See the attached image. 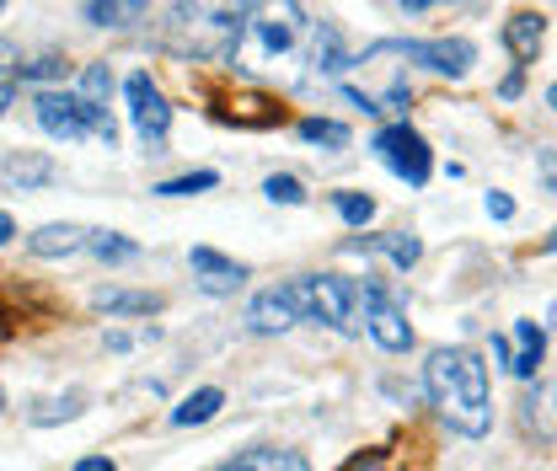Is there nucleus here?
<instances>
[{"mask_svg": "<svg viewBox=\"0 0 557 471\" xmlns=\"http://www.w3.org/2000/svg\"><path fill=\"white\" fill-rule=\"evenodd\" d=\"M311 65L322 70V75H338V70H348L354 60L344 54V38H338V27L327 22V27H317V38H311Z\"/></svg>", "mask_w": 557, "mask_h": 471, "instance_id": "nucleus-22", "label": "nucleus"}, {"mask_svg": "<svg viewBox=\"0 0 557 471\" xmlns=\"http://www.w3.org/2000/svg\"><path fill=\"white\" fill-rule=\"evenodd\" d=\"M75 471H119V467H113L108 456H81V461H75Z\"/></svg>", "mask_w": 557, "mask_h": 471, "instance_id": "nucleus-36", "label": "nucleus"}, {"mask_svg": "<svg viewBox=\"0 0 557 471\" xmlns=\"http://www.w3.org/2000/svg\"><path fill=\"white\" fill-rule=\"evenodd\" d=\"M247 27H252L263 54H289L300 27H306V11H300V0H252Z\"/></svg>", "mask_w": 557, "mask_h": 471, "instance_id": "nucleus-8", "label": "nucleus"}, {"mask_svg": "<svg viewBox=\"0 0 557 471\" xmlns=\"http://www.w3.org/2000/svg\"><path fill=\"white\" fill-rule=\"evenodd\" d=\"M333 209L344 214V225H370V220H375V199H370V194H354V188L333 194Z\"/></svg>", "mask_w": 557, "mask_h": 471, "instance_id": "nucleus-26", "label": "nucleus"}, {"mask_svg": "<svg viewBox=\"0 0 557 471\" xmlns=\"http://www.w3.org/2000/svg\"><path fill=\"white\" fill-rule=\"evenodd\" d=\"M60 177V166L44 150H5L0 156V194H38Z\"/></svg>", "mask_w": 557, "mask_h": 471, "instance_id": "nucleus-11", "label": "nucleus"}, {"mask_svg": "<svg viewBox=\"0 0 557 471\" xmlns=\"http://www.w3.org/2000/svg\"><path fill=\"white\" fill-rule=\"evenodd\" d=\"M91 306L108 311V317H156V311H161V295H139V289H97Z\"/></svg>", "mask_w": 557, "mask_h": 471, "instance_id": "nucleus-19", "label": "nucleus"}, {"mask_svg": "<svg viewBox=\"0 0 557 471\" xmlns=\"http://www.w3.org/2000/svg\"><path fill=\"white\" fill-rule=\"evenodd\" d=\"M75 412H81V397L70 392V397H54V402L33 407V423H60V418H75Z\"/></svg>", "mask_w": 557, "mask_h": 471, "instance_id": "nucleus-29", "label": "nucleus"}, {"mask_svg": "<svg viewBox=\"0 0 557 471\" xmlns=\"http://www.w3.org/2000/svg\"><path fill=\"white\" fill-rule=\"evenodd\" d=\"M493 359H498L504 370L515 364V343H509V337H504V333H493Z\"/></svg>", "mask_w": 557, "mask_h": 471, "instance_id": "nucleus-34", "label": "nucleus"}, {"mask_svg": "<svg viewBox=\"0 0 557 471\" xmlns=\"http://www.w3.org/2000/svg\"><path fill=\"white\" fill-rule=\"evenodd\" d=\"M547 108H553V113H557V80H553V91H547Z\"/></svg>", "mask_w": 557, "mask_h": 471, "instance_id": "nucleus-41", "label": "nucleus"}, {"mask_svg": "<svg viewBox=\"0 0 557 471\" xmlns=\"http://www.w3.org/2000/svg\"><path fill=\"white\" fill-rule=\"evenodd\" d=\"M542 38H547V22H542V11H515V16L504 22V49H509L520 65H531V60H536Z\"/></svg>", "mask_w": 557, "mask_h": 471, "instance_id": "nucleus-14", "label": "nucleus"}, {"mask_svg": "<svg viewBox=\"0 0 557 471\" xmlns=\"http://www.w3.org/2000/svg\"><path fill=\"white\" fill-rule=\"evenodd\" d=\"M220 177L214 172H188V177H166V183H156V194L161 199H194V194H209Z\"/></svg>", "mask_w": 557, "mask_h": 471, "instance_id": "nucleus-25", "label": "nucleus"}, {"mask_svg": "<svg viewBox=\"0 0 557 471\" xmlns=\"http://www.w3.org/2000/svg\"><path fill=\"white\" fill-rule=\"evenodd\" d=\"M124 97H129V119H135V135L150 145V156H161V145H166V129H172V102L161 97V86L135 70L129 80H124Z\"/></svg>", "mask_w": 557, "mask_h": 471, "instance_id": "nucleus-7", "label": "nucleus"}, {"mask_svg": "<svg viewBox=\"0 0 557 471\" xmlns=\"http://www.w3.org/2000/svg\"><path fill=\"white\" fill-rule=\"evenodd\" d=\"M375 467H381V450H364V456H354L344 471H375Z\"/></svg>", "mask_w": 557, "mask_h": 471, "instance_id": "nucleus-35", "label": "nucleus"}, {"mask_svg": "<svg viewBox=\"0 0 557 471\" xmlns=\"http://www.w3.org/2000/svg\"><path fill=\"white\" fill-rule=\"evenodd\" d=\"M295 135L306 139V145H327V150H348V139H354L344 124H333V119H300Z\"/></svg>", "mask_w": 557, "mask_h": 471, "instance_id": "nucleus-23", "label": "nucleus"}, {"mask_svg": "<svg viewBox=\"0 0 557 471\" xmlns=\"http://www.w3.org/2000/svg\"><path fill=\"white\" fill-rule=\"evenodd\" d=\"M236 471H311L306 467V456H295V450H274V445H258V450H242Z\"/></svg>", "mask_w": 557, "mask_h": 471, "instance_id": "nucleus-21", "label": "nucleus"}, {"mask_svg": "<svg viewBox=\"0 0 557 471\" xmlns=\"http://www.w3.org/2000/svg\"><path fill=\"white\" fill-rule=\"evenodd\" d=\"M86 236H91V231H81V225H38V231L27 236V252H33V258H70V252L86 247Z\"/></svg>", "mask_w": 557, "mask_h": 471, "instance_id": "nucleus-16", "label": "nucleus"}, {"mask_svg": "<svg viewBox=\"0 0 557 471\" xmlns=\"http://www.w3.org/2000/svg\"><path fill=\"white\" fill-rule=\"evenodd\" d=\"M381 54H403V60L434 70V75H450V80H461L467 70L478 65V44L472 38H429V44H418V38H386V44H370L364 49V60H381Z\"/></svg>", "mask_w": 557, "mask_h": 471, "instance_id": "nucleus-5", "label": "nucleus"}, {"mask_svg": "<svg viewBox=\"0 0 557 471\" xmlns=\"http://www.w3.org/2000/svg\"><path fill=\"white\" fill-rule=\"evenodd\" d=\"M0 412H5V386H0Z\"/></svg>", "mask_w": 557, "mask_h": 471, "instance_id": "nucleus-44", "label": "nucleus"}, {"mask_svg": "<svg viewBox=\"0 0 557 471\" xmlns=\"http://www.w3.org/2000/svg\"><path fill=\"white\" fill-rule=\"evenodd\" d=\"M11 102H16V86H11V80H5V75H0V119H5V113H11Z\"/></svg>", "mask_w": 557, "mask_h": 471, "instance_id": "nucleus-37", "label": "nucleus"}, {"mask_svg": "<svg viewBox=\"0 0 557 471\" xmlns=\"http://www.w3.org/2000/svg\"><path fill=\"white\" fill-rule=\"evenodd\" d=\"M27 80H54V75H65V65L60 60H33V65H16Z\"/></svg>", "mask_w": 557, "mask_h": 471, "instance_id": "nucleus-30", "label": "nucleus"}, {"mask_svg": "<svg viewBox=\"0 0 557 471\" xmlns=\"http://www.w3.org/2000/svg\"><path fill=\"white\" fill-rule=\"evenodd\" d=\"M11 236H16V225H11V214H0V247H5Z\"/></svg>", "mask_w": 557, "mask_h": 471, "instance_id": "nucleus-38", "label": "nucleus"}, {"mask_svg": "<svg viewBox=\"0 0 557 471\" xmlns=\"http://www.w3.org/2000/svg\"><path fill=\"white\" fill-rule=\"evenodd\" d=\"M344 252H375V258H392L397 269H413L423 258V241L408 231H386V236H354V241H344Z\"/></svg>", "mask_w": 557, "mask_h": 471, "instance_id": "nucleus-13", "label": "nucleus"}, {"mask_svg": "<svg viewBox=\"0 0 557 471\" xmlns=\"http://www.w3.org/2000/svg\"><path fill=\"white\" fill-rule=\"evenodd\" d=\"M247 11H252L247 0H177L161 22V38L183 60L231 65L247 33Z\"/></svg>", "mask_w": 557, "mask_h": 471, "instance_id": "nucleus-2", "label": "nucleus"}, {"mask_svg": "<svg viewBox=\"0 0 557 471\" xmlns=\"http://www.w3.org/2000/svg\"><path fill=\"white\" fill-rule=\"evenodd\" d=\"M300 295V322L333 327V333H364V278H344V273H306L295 278Z\"/></svg>", "mask_w": 557, "mask_h": 471, "instance_id": "nucleus-3", "label": "nucleus"}, {"mask_svg": "<svg viewBox=\"0 0 557 471\" xmlns=\"http://www.w3.org/2000/svg\"><path fill=\"white\" fill-rule=\"evenodd\" d=\"M220 407H225V392H220V386H199V392H188L183 402L172 407V423H177V429H199Z\"/></svg>", "mask_w": 557, "mask_h": 471, "instance_id": "nucleus-20", "label": "nucleus"}, {"mask_svg": "<svg viewBox=\"0 0 557 471\" xmlns=\"http://www.w3.org/2000/svg\"><path fill=\"white\" fill-rule=\"evenodd\" d=\"M403 5H408V11H429L434 0H403Z\"/></svg>", "mask_w": 557, "mask_h": 471, "instance_id": "nucleus-39", "label": "nucleus"}, {"mask_svg": "<svg viewBox=\"0 0 557 471\" xmlns=\"http://www.w3.org/2000/svg\"><path fill=\"white\" fill-rule=\"evenodd\" d=\"M547 322H553V327H557V300H553V311H547Z\"/></svg>", "mask_w": 557, "mask_h": 471, "instance_id": "nucleus-43", "label": "nucleus"}, {"mask_svg": "<svg viewBox=\"0 0 557 471\" xmlns=\"http://www.w3.org/2000/svg\"><path fill=\"white\" fill-rule=\"evenodd\" d=\"M364 333L375 337L386 354H408L413 348V327H408V311L381 289V278L364 273Z\"/></svg>", "mask_w": 557, "mask_h": 471, "instance_id": "nucleus-9", "label": "nucleus"}, {"mask_svg": "<svg viewBox=\"0 0 557 471\" xmlns=\"http://www.w3.org/2000/svg\"><path fill=\"white\" fill-rule=\"evenodd\" d=\"M375 156L386 161V172H397L408 188H423L429 172H434V156H429V139L408 129V124H386L375 135Z\"/></svg>", "mask_w": 557, "mask_h": 471, "instance_id": "nucleus-6", "label": "nucleus"}, {"mask_svg": "<svg viewBox=\"0 0 557 471\" xmlns=\"http://www.w3.org/2000/svg\"><path fill=\"white\" fill-rule=\"evenodd\" d=\"M86 252H97L102 263H129V258H139V247L124 241L119 231H91V236H86Z\"/></svg>", "mask_w": 557, "mask_h": 471, "instance_id": "nucleus-24", "label": "nucleus"}, {"mask_svg": "<svg viewBox=\"0 0 557 471\" xmlns=\"http://www.w3.org/2000/svg\"><path fill=\"white\" fill-rule=\"evenodd\" d=\"M487 214L493 220H515V199L509 194H487Z\"/></svg>", "mask_w": 557, "mask_h": 471, "instance_id": "nucleus-32", "label": "nucleus"}, {"mask_svg": "<svg viewBox=\"0 0 557 471\" xmlns=\"http://www.w3.org/2000/svg\"><path fill=\"white\" fill-rule=\"evenodd\" d=\"M520 86H525V70H509V75H504V86H498V97H504V102H515V97H520Z\"/></svg>", "mask_w": 557, "mask_h": 471, "instance_id": "nucleus-33", "label": "nucleus"}, {"mask_svg": "<svg viewBox=\"0 0 557 471\" xmlns=\"http://www.w3.org/2000/svg\"><path fill=\"white\" fill-rule=\"evenodd\" d=\"M214 471H236V467H231V461H225V467H214Z\"/></svg>", "mask_w": 557, "mask_h": 471, "instance_id": "nucleus-45", "label": "nucleus"}, {"mask_svg": "<svg viewBox=\"0 0 557 471\" xmlns=\"http://www.w3.org/2000/svg\"><path fill=\"white\" fill-rule=\"evenodd\" d=\"M0 11H5V0H0Z\"/></svg>", "mask_w": 557, "mask_h": 471, "instance_id": "nucleus-46", "label": "nucleus"}, {"mask_svg": "<svg viewBox=\"0 0 557 471\" xmlns=\"http://www.w3.org/2000/svg\"><path fill=\"white\" fill-rule=\"evenodd\" d=\"M525 429L536 434V439H557V381H536L531 392H525Z\"/></svg>", "mask_w": 557, "mask_h": 471, "instance_id": "nucleus-15", "label": "nucleus"}, {"mask_svg": "<svg viewBox=\"0 0 557 471\" xmlns=\"http://www.w3.org/2000/svg\"><path fill=\"white\" fill-rule=\"evenodd\" d=\"M108 91H113V70L108 65H86L81 70V97L91 108H108Z\"/></svg>", "mask_w": 557, "mask_h": 471, "instance_id": "nucleus-27", "label": "nucleus"}, {"mask_svg": "<svg viewBox=\"0 0 557 471\" xmlns=\"http://www.w3.org/2000/svg\"><path fill=\"white\" fill-rule=\"evenodd\" d=\"M263 194H269L274 203H306V183L289 177V172H274V177L263 183Z\"/></svg>", "mask_w": 557, "mask_h": 471, "instance_id": "nucleus-28", "label": "nucleus"}, {"mask_svg": "<svg viewBox=\"0 0 557 471\" xmlns=\"http://www.w3.org/2000/svg\"><path fill=\"white\" fill-rule=\"evenodd\" d=\"M81 16H86L91 27H135V22L150 16V5H145V0H86Z\"/></svg>", "mask_w": 557, "mask_h": 471, "instance_id": "nucleus-17", "label": "nucleus"}, {"mask_svg": "<svg viewBox=\"0 0 557 471\" xmlns=\"http://www.w3.org/2000/svg\"><path fill=\"white\" fill-rule=\"evenodd\" d=\"M536 161H542V183H547V194H557V150H536Z\"/></svg>", "mask_w": 557, "mask_h": 471, "instance_id": "nucleus-31", "label": "nucleus"}, {"mask_svg": "<svg viewBox=\"0 0 557 471\" xmlns=\"http://www.w3.org/2000/svg\"><path fill=\"white\" fill-rule=\"evenodd\" d=\"M515 364H509V375H520V381H536V370H542V354H547V333L536 327V322H515Z\"/></svg>", "mask_w": 557, "mask_h": 471, "instance_id": "nucleus-18", "label": "nucleus"}, {"mask_svg": "<svg viewBox=\"0 0 557 471\" xmlns=\"http://www.w3.org/2000/svg\"><path fill=\"white\" fill-rule=\"evenodd\" d=\"M33 113H38V124H44L54 139L97 135L108 150L119 145V124H113V113H108V108H91L81 91H38V97H33Z\"/></svg>", "mask_w": 557, "mask_h": 471, "instance_id": "nucleus-4", "label": "nucleus"}, {"mask_svg": "<svg viewBox=\"0 0 557 471\" xmlns=\"http://www.w3.org/2000/svg\"><path fill=\"white\" fill-rule=\"evenodd\" d=\"M429 407L467 439H483L493 429V397H487V364L472 348H434L423 364Z\"/></svg>", "mask_w": 557, "mask_h": 471, "instance_id": "nucleus-1", "label": "nucleus"}, {"mask_svg": "<svg viewBox=\"0 0 557 471\" xmlns=\"http://www.w3.org/2000/svg\"><path fill=\"white\" fill-rule=\"evenodd\" d=\"M295 322H300V295H295V284H269V289L252 295V306H247V333H258V337L289 333Z\"/></svg>", "mask_w": 557, "mask_h": 471, "instance_id": "nucleus-10", "label": "nucleus"}, {"mask_svg": "<svg viewBox=\"0 0 557 471\" xmlns=\"http://www.w3.org/2000/svg\"><path fill=\"white\" fill-rule=\"evenodd\" d=\"M188 269H194L205 295H236V289L247 284V269H242L236 258L214 252V247H194V252H188Z\"/></svg>", "mask_w": 557, "mask_h": 471, "instance_id": "nucleus-12", "label": "nucleus"}, {"mask_svg": "<svg viewBox=\"0 0 557 471\" xmlns=\"http://www.w3.org/2000/svg\"><path fill=\"white\" fill-rule=\"evenodd\" d=\"M547 252H557V231H553V236H547Z\"/></svg>", "mask_w": 557, "mask_h": 471, "instance_id": "nucleus-42", "label": "nucleus"}, {"mask_svg": "<svg viewBox=\"0 0 557 471\" xmlns=\"http://www.w3.org/2000/svg\"><path fill=\"white\" fill-rule=\"evenodd\" d=\"M11 60H16V54H11V44H0V65H11Z\"/></svg>", "mask_w": 557, "mask_h": 471, "instance_id": "nucleus-40", "label": "nucleus"}]
</instances>
